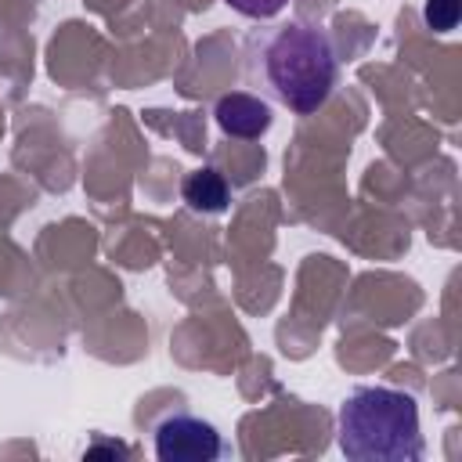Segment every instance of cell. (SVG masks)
Here are the masks:
<instances>
[{"instance_id": "cell-7", "label": "cell", "mask_w": 462, "mask_h": 462, "mask_svg": "<svg viewBox=\"0 0 462 462\" xmlns=\"http://www.w3.org/2000/svg\"><path fill=\"white\" fill-rule=\"evenodd\" d=\"M227 7H235L238 14H245V18H271V14H278L289 0H224Z\"/></svg>"}, {"instance_id": "cell-3", "label": "cell", "mask_w": 462, "mask_h": 462, "mask_svg": "<svg viewBox=\"0 0 462 462\" xmlns=\"http://www.w3.org/2000/svg\"><path fill=\"white\" fill-rule=\"evenodd\" d=\"M224 455V440L213 422L177 411L155 426V458L159 462H213Z\"/></svg>"}, {"instance_id": "cell-2", "label": "cell", "mask_w": 462, "mask_h": 462, "mask_svg": "<svg viewBox=\"0 0 462 462\" xmlns=\"http://www.w3.org/2000/svg\"><path fill=\"white\" fill-rule=\"evenodd\" d=\"M260 69L271 94L296 116L318 112L332 97L339 79V65L328 36L303 22H289L267 40Z\"/></svg>"}, {"instance_id": "cell-4", "label": "cell", "mask_w": 462, "mask_h": 462, "mask_svg": "<svg viewBox=\"0 0 462 462\" xmlns=\"http://www.w3.org/2000/svg\"><path fill=\"white\" fill-rule=\"evenodd\" d=\"M213 116H217L220 130L231 134V137L253 141V137H260V134L271 130V105H267L263 97H256V94H245V90L224 94V97L217 101Z\"/></svg>"}, {"instance_id": "cell-1", "label": "cell", "mask_w": 462, "mask_h": 462, "mask_svg": "<svg viewBox=\"0 0 462 462\" xmlns=\"http://www.w3.org/2000/svg\"><path fill=\"white\" fill-rule=\"evenodd\" d=\"M339 451L354 462H419L415 397L393 386H357L339 404Z\"/></svg>"}, {"instance_id": "cell-5", "label": "cell", "mask_w": 462, "mask_h": 462, "mask_svg": "<svg viewBox=\"0 0 462 462\" xmlns=\"http://www.w3.org/2000/svg\"><path fill=\"white\" fill-rule=\"evenodd\" d=\"M180 195H184V202H188L195 213H220V209H227V202H231L227 180H224L217 170H209V166L188 173L184 184H180Z\"/></svg>"}, {"instance_id": "cell-6", "label": "cell", "mask_w": 462, "mask_h": 462, "mask_svg": "<svg viewBox=\"0 0 462 462\" xmlns=\"http://www.w3.org/2000/svg\"><path fill=\"white\" fill-rule=\"evenodd\" d=\"M426 25L437 32H451L462 14V0H426Z\"/></svg>"}]
</instances>
